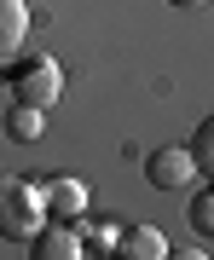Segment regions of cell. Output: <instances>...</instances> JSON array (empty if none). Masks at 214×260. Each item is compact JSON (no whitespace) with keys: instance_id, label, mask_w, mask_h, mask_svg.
I'll return each instance as SVG.
<instances>
[{"instance_id":"obj_1","label":"cell","mask_w":214,"mask_h":260,"mask_svg":"<svg viewBox=\"0 0 214 260\" xmlns=\"http://www.w3.org/2000/svg\"><path fill=\"white\" fill-rule=\"evenodd\" d=\"M47 225V208H41V185L23 174H0V237L6 243H29Z\"/></svg>"},{"instance_id":"obj_2","label":"cell","mask_w":214,"mask_h":260,"mask_svg":"<svg viewBox=\"0 0 214 260\" xmlns=\"http://www.w3.org/2000/svg\"><path fill=\"white\" fill-rule=\"evenodd\" d=\"M64 93V70H58L52 52H29L12 64V99L18 104H35V110H47V104Z\"/></svg>"},{"instance_id":"obj_3","label":"cell","mask_w":214,"mask_h":260,"mask_svg":"<svg viewBox=\"0 0 214 260\" xmlns=\"http://www.w3.org/2000/svg\"><path fill=\"white\" fill-rule=\"evenodd\" d=\"M29 260H87V243H81V225L75 220H52L29 237Z\"/></svg>"},{"instance_id":"obj_4","label":"cell","mask_w":214,"mask_h":260,"mask_svg":"<svg viewBox=\"0 0 214 260\" xmlns=\"http://www.w3.org/2000/svg\"><path fill=\"white\" fill-rule=\"evenodd\" d=\"M41 208H47L52 220H81L87 214V179H75V174L41 179Z\"/></svg>"},{"instance_id":"obj_5","label":"cell","mask_w":214,"mask_h":260,"mask_svg":"<svg viewBox=\"0 0 214 260\" xmlns=\"http://www.w3.org/2000/svg\"><path fill=\"white\" fill-rule=\"evenodd\" d=\"M191 174H197V162H191V150H179V145H162V150H150V156H145V179H150L157 191L191 185Z\"/></svg>"},{"instance_id":"obj_6","label":"cell","mask_w":214,"mask_h":260,"mask_svg":"<svg viewBox=\"0 0 214 260\" xmlns=\"http://www.w3.org/2000/svg\"><path fill=\"white\" fill-rule=\"evenodd\" d=\"M162 254H168L162 225H128L116 237V249H110V260H162Z\"/></svg>"},{"instance_id":"obj_7","label":"cell","mask_w":214,"mask_h":260,"mask_svg":"<svg viewBox=\"0 0 214 260\" xmlns=\"http://www.w3.org/2000/svg\"><path fill=\"white\" fill-rule=\"evenodd\" d=\"M29 41V6L23 0H0V58H18Z\"/></svg>"},{"instance_id":"obj_8","label":"cell","mask_w":214,"mask_h":260,"mask_svg":"<svg viewBox=\"0 0 214 260\" xmlns=\"http://www.w3.org/2000/svg\"><path fill=\"white\" fill-rule=\"evenodd\" d=\"M191 162H197V174H208L214 179V116H203V121H197V133H191Z\"/></svg>"},{"instance_id":"obj_9","label":"cell","mask_w":214,"mask_h":260,"mask_svg":"<svg viewBox=\"0 0 214 260\" xmlns=\"http://www.w3.org/2000/svg\"><path fill=\"white\" fill-rule=\"evenodd\" d=\"M6 133H12L18 145L41 139V110H35V104H12V110H6Z\"/></svg>"},{"instance_id":"obj_10","label":"cell","mask_w":214,"mask_h":260,"mask_svg":"<svg viewBox=\"0 0 214 260\" xmlns=\"http://www.w3.org/2000/svg\"><path fill=\"white\" fill-rule=\"evenodd\" d=\"M191 232L214 237V191H197L191 197Z\"/></svg>"},{"instance_id":"obj_11","label":"cell","mask_w":214,"mask_h":260,"mask_svg":"<svg viewBox=\"0 0 214 260\" xmlns=\"http://www.w3.org/2000/svg\"><path fill=\"white\" fill-rule=\"evenodd\" d=\"M116 237H121V225H110V220H99V225H87V249H99V254H110L116 249Z\"/></svg>"},{"instance_id":"obj_12","label":"cell","mask_w":214,"mask_h":260,"mask_svg":"<svg viewBox=\"0 0 214 260\" xmlns=\"http://www.w3.org/2000/svg\"><path fill=\"white\" fill-rule=\"evenodd\" d=\"M162 260H214V254H203V249H168Z\"/></svg>"},{"instance_id":"obj_13","label":"cell","mask_w":214,"mask_h":260,"mask_svg":"<svg viewBox=\"0 0 214 260\" xmlns=\"http://www.w3.org/2000/svg\"><path fill=\"white\" fill-rule=\"evenodd\" d=\"M168 6H203V0H168Z\"/></svg>"}]
</instances>
